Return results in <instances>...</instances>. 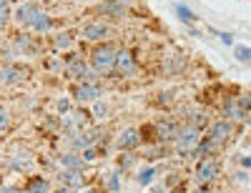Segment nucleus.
I'll list each match as a JSON object with an SVG mask.
<instances>
[{
	"mask_svg": "<svg viewBox=\"0 0 251 193\" xmlns=\"http://www.w3.org/2000/svg\"><path fill=\"white\" fill-rule=\"evenodd\" d=\"M91 63H93V68L96 71H108L113 68V63H116V50L111 46H98L91 55Z\"/></svg>",
	"mask_w": 251,
	"mask_h": 193,
	"instance_id": "nucleus-1",
	"label": "nucleus"
},
{
	"mask_svg": "<svg viewBox=\"0 0 251 193\" xmlns=\"http://www.w3.org/2000/svg\"><path fill=\"white\" fill-rule=\"evenodd\" d=\"M219 176V163L214 158H201L199 166H196V181L199 183H208V181H214Z\"/></svg>",
	"mask_w": 251,
	"mask_h": 193,
	"instance_id": "nucleus-2",
	"label": "nucleus"
},
{
	"mask_svg": "<svg viewBox=\"0 0 251 193\" xmlns=\"http://www.w3.org/2000/svg\"><path fill=\"white\" fill-rule=\"evenodd\" d=\"M66 73H68L71 78H80L83 83H93V80H96V73L88 71L86 60H80V58H73V60L68 63V66H66Z\"/></svg>",
	"mask_w": 251,
	"mask_h": 193,
	"instance_id": "nucleus-3",
	"label": "nucleus"
},
{
	"mask_svg": "<svg viewBox=\"0 0 251 193\" xmlns=\"http://www.w3.org/2000/svg\"><path fill=\"white\" fill-rule=\"evenodd\" d=\"M196 143H199V128H194V125H188L186 131H181V133L176 136V148H178V153L194 151Z\"/></svg>",
	"mask_w": 251,
	"mask_h": 193,
	"instance_id": "nucleus-4",
	"label": "nucleus"
},
{
	"mask_svg": "<svg viewBox=\"0 0 251 193\" xmlns=\"http://www.w3.org/2000/svg\"><path fill=\"white\" fill-rule=\"evenodd\" d=\"M234 136V123H228V121H219L211 125V133H208V141H214L216 145L226 143L228 138Z\"/></svg>",
	"mask_w": 251,
	"mask_h": 193,
	"instance_id": "nucleus-5",
	"label": "nucleus"
},
{
	"mask_svg": "<svg viewBox=\"0 0 251 193\" xmlns=\"http://www.w3.org/2000/svg\"><path fill=\"white\" fill-rule=\"evenodd\" d=\"M73 98L80 103H88V100H98L100 98V88L96 83H80L73 88Z\"/></svg>",
	"mask_w": 251,
	"mask_h": 193,
	"instance_id": "nucleus-6",
	"label": "nucleus"
},
{
	"mask_svg": "<svg viewBox=\"0 0 251 193\" xmlns=\"http://www.w3.org/2000/svg\"><path fill=\"white\" fill-rule=\"evenodd\" d=\"M141 145V133L138 128H126V131L118 136V148L121 151H133V148Z\"/></svg>",
	"mask_w": 251,
	"mask_h": 193,
	"instance_id": "nucleus-7",
	"label": "nucleus"
},
{
	"mask_svg": "<svg viewBox=\"0 0 251 193\" xmlns=\"http://www.w3.org/2000/svg\"><path fill=\"white\" fill-rule=\"evenodd\" d=\"M40 13H43V10H40L38 5H33V3H25V5H20L18 10H15V18L20 20V23H23V25H33L35 23V20H38V15Z\"/></svg>",
	"mask_w": 251,
	"mask_h": 193,
	"instance_id": "nucleus-8",
	"label": "nucleus"
},
{
	"mask_svg": "<svg viewBox=\"0 0 251 193\" xmlns=\"http://www.w3.org/2000/svg\"><path fill=\"white\" fill-rule=\"evenodd\" d=\"M88 113H83V111H73V113H68V118H66V131L68 133H78V131H83V128L88 125Z\"/></svg>",
	"mask_w": 251,
	"mask_h": 193,
	"instance_id": "nucleus-9",
	"label": "nucleus"
},
{
	"mask_svg": "<svg viewBox=\"0 0 251 193\" xmlns=\"http://www.w3.org/2000/svg\"><path fill=\"white\" fill-rule=\"evenodd\" d=\"M28 78V71L20 68V66H5L0 71V83H20Z\"/></svg>",
	"mask_w": 251,
	"mask_h": 193,
	"instance_id": "nucleus-10",
	"label": "nucleus"
},
{
	"mask_svg": "<svg viewBox=\"0 0 251 193\" xmlns=\"http://www.w3.org/2000/svg\"><path fill=\"white\" fill-rule=\"evenodd\" d=\"M98 138H100V131H83V133H78V138L73 141V148H83V151H86V148H93L96 143H98Z\"/></svg>",
	"mask_w": 251,
	"mask_h": 193,
	"instance_id": "nucleus-11",
	"label": "nucleus"
},
{
	"mask_svg": "<svg viewBox=\"0 0 251 193\" xmlns=\"http://www.w3.org/2000/svg\"><path fill=\"white\" fill-rule=\"evenodd\" d=\"M108 33H111V28L106 23H91V25H86V30H83L86 40H100V38H106Z\"/></svg>",
	"mask_w": 251,
	"mask_h": 193,
	"instance_id": "nucleus-12",
	"label": "nucleus"
},
{
	"mask_svg": "<svg viewBox=\"0 0 251 193\" xmlns=\"http://www.w3.org/2000/svg\"><path fill=\"white\" fill-rule=\"evenodd\" d=\"M113 68H118L121 73H133V55H131L128 50L116 53V63H113Z\"/></svg>",
	"mask_w": 251,
	"mask_h": 193,
	"instance_id": "nucleus-13",
	"label": "nucleus"
},
{
	"mask_svg": "<svg viewBox=\"0 0 251 193\" xmlns=\"http://www.w3.org/2000/svg\"><path fill=\"white\" fill-rule=\"evenodd\" d=\"M178 133H181L178 125H174V123H158V141H176Z\"/></svg>",
	"mask_w": 251,
	"mask_h": 193,
	"instance_id": "nucleus-14",
	"label": "nucleus"
},
{
	"mask_svg": "<svg viewBox=\"0 0 251 193\" xmlns=\"http://www.w3.org/2000/svg\"><path fill=\"white\" fill-rule=\"evenodd\" d=\"M60 181L66 183L68 188H75V186L83 183V176H80V170H71V168H66V170L60 173Z\"/></svg>",
	"mask_w": 251,
	"mask_h": 193,
	"instance_id": "nucleus-15",
	"label": "nucleus"
},
{
	"mask_svg": "<svg viewBox=\"0 0 251 193\" xmlns=\"http://www.w3.org/2000/svg\"><path fill=\"white\" fill-rule=\"evenodd\" d=\"M48 191H50V183L46 178H33L25 186V193H48Z\"/></svg>",
	"mask_w": 251,
	"mask_h": 193,
	"instance_id": "nucleus-16",
	"label": "nucleus"
},
{
	"mask_svg": "<svg viewBox=\"0 0 251 193\" xmlns=\"http://www.w3.org/2000/svg\"><path fill=\"white\" fill-rule=\"evenodd\" d=\"M33 30H38V33H48L50 28H53V20H50V15H46V13H40L38 15V20L30 25Z\"/></svg>",
	"mask_w": 251,
	"mask_h": 193,
	"instance_id": "nucleus-17",
	"label": "nucleus"
},
{
	"mask_svg": "<svg viewBox=\"0 0 251 193\" xmlns=\"http://www.w3.org/2000/svg\"><path fill=\"white\" fill-rule=\"evenodd\" d=\"M63 168H71V170H80L83 168V158L68 153V156H63Z\"/></svg>",
	"mask_w": 251,
	"mask_h": 193,
	"instance_id": "nucleus-18",
	"label": "nucleus"
},
{
	"mask_svg": "<svg viewBox=\"0 0 251 193\" xmlns=\"http://www.w3.org/2000/svg\"><path fill=\"white\" fill-rule=\"evenodd\" d=\"M73 46V35L71 33H60L58 38H55V48L58 50H68Z\"/></svg>",
	"mask_w": 251,
	"mask_h": 193,
	"instance_id": "nucleus-19",
	"label": "nucleus"
},
{
	"mask_svg": "<svg viewBox=\"0 0 251 193\" xmlns=\"http://www.w3.org/2000/svg\"><path fill=\"white\" fill-rule=\"evenodd\" d=\"M176 13H178V18L183 20V23H196V20H199V18H196L191 10H188L186 5H176Z\"/></svg>",
	"mask_w": 251,
	"mask_h": 193,
	"instance_id": "nucleus-20",
	"label": "nucleus"
},
{
	"mask_svg": "<svg viewBox=\"0 0 251 193\" xmlns=\"http://www.w3.org/2000/svg\"><path fill=\"white\" fill-rule=\"evenodd\" d=\"M153 176H156V168H153V166H149V168H143L141 173H138V183H141V186H146V183H151V181H153Z\"/></svg>",
	"mask_w": 251,
	"mask_h": 193,
	"instance_id": "nucleus-21",
	"label": "nucleus"
},
{
	"mask_svg": "<svg viewBox=\"0 0 251 193\" xmlns=\"http://www.w3.org/2000/svg\"><path fill=\"white\" fill-rule=\"evenodd\" d=\"M103 183H106V188H108V191H113V193H116V191L121 188V181H118V173H108L106 178H103Z\"/></svg>",
	"mask_w": 251,
	"mask_h": 193,
	"instance_id": "nucleus-22",
	"label": "nucleus"
},
{
	"mask_svg": "<svg viewBox=\"0 0 251 193\" xmlns=\"http://www.w3.org/2000/svg\"><path fill=\"white\" fill-rule=\"evenodd\" d=\"M8 18H10V5L8 0H0V25H5Z\"/></svg>",
	"mask_w": 251,
	"mask_h": 193,
	"instance_id": "nucleus-23",
	"label": "nucleus"
},
{
	"mask_svg": "<svg viewBox=\"0 0 251 193\" xmlns=\"http://www.w3.org/2000/svg\"><path fill=\"white\" fill-rule=\"evenodd\" d=\"M133 161H136V156H133L131 151H123L118 163H121V168H128V166H133Z\"/></svg>",
	"mask_w": 251,
	"mask_h": 193,
	"instance_id": "nucleus-24",
	"label": "nucleus"
},
{
	"mask_svg": "<svg viewBox=\"0 0 251 193\" xmlns=\"http://www.w3.org/2000/svg\"><path fill=\"white\" fill-rule=\"evenodd\" d=\"M236 58L239 60H251V48H246V46H236Z\"/></svg>",
	"mask_w": 251,
	"mask_h": 193,
	"instance_id": "nucleus-25",
	"label": "nucleus"
},
{
	"mask_svg": "<svg viewBox=\"0 0 251 193\" xmlns=\"http://www.w3.org/2000/svg\"><path fill=\"white\" fill-rule=\"evenodd\" d=\"M8 125H10V116H8L5 108H0V131H5Z\"/></svg>",
	"mask_w": 251,
	"mask_h": 193,
	"instance_id": "nucleus-26",
	"label": "nucleus"
},
{
	"mask_svg": "<svg viewBox=\"0 0 251 193\" xmlns=\"http://www.w3.org/2000/svg\"><path fill=\"white\" fill-rule=\"evenodd\" d=\"M106 113H108V108H106V105H103V103H96V108H93V116H96V118L100 121V118L106 116Z\"/></svg>",
	"mask_w": 251,
	"mask_h": 193,
	"instance_id": "nucleus-27",
	"label": "nucleus"
},
{
	"mask_svg": "<svg viewBox=\"0 0 251 193\" xmlns=\"http://www.w3.org/2000/svg\"><path fill=\"white\" fill-rule=\"evenodd\" d=\"M91 163V161H96V148H86V151H83V163Z\"/></svg>",
	"mask_w": 251,
	"mask_h": 193,
	"instance_id": "nucleus-28",
	"label": "nucleus"
},
{
	"mask_svg": "<svg viewBox=\"0 0 251 193\" xmlns=\"http://www.w3.org/2000/svg\"><path fill=\"white\" fill-rule=\"evenodd\" d=\"M239 108H241V111H251V96L239 98Z\"/></svg>",
	"mask_w": 251,
	"mask_h": 193,
	"instance_id": "nucleus-29",
	"label": "nucleus"
},
{
	"mask_svg": "<svg viewBox=\"0 0 251 193\" xmlns=\"http://www.w3.org/2000/svg\"><path fill=\"white\" fill-rule=\"evenodd\" d=\"M219 38H221L224 46H234V35L231 33H219Z\"/></svg>",
	"mask_w": 251,
	"mask_h": 193,
	"instance_id": "nucleus-30",
	"label": "nucleus"
},
{
	"mask_svg": "<svg viewBox=\"0 0 251 193\" xmlns=\"http://www.w3.org/2000/svg\"><path fill=\"white\" fill-rule=\"evenodd\" d=\"M80 193H100V191H96V188H83Z\"/></svg>",
	"mask_w": 251,
	"mask_h": 193,
	"instance_id": "nucleus-31",
	"label": "nucleus"
},
{
	"mask_svg": "<svg viewBox=\"0 0 251 193\" xmlns=\"http://www.w3.org/2000/svg\"><path fill=\"white\" fill-rule=\"evenodd\" d=\"M55 193H71V188H60V191H55Z\"/></svg>",
	"mask_w": 251,
	"mask_h": 193,
	"instance_id": "nucleus-32",
	"label": "nucleus"
},
{
	"mask_svg": "<svg viewBox=\"0 0 251 193\" xmlns=\"http://www.w3.org/2000/svg\"><path fill=\"white\" fill-rule=\"evenodd\" d=\"M169 193H183V191H178V188H176V191H169Z\"/></svg>",
	"mask_w": 251,
	"mask_h": 193,
	"instance_id": "nucleus-33",
	"label": "nucleus"
},
{
	"mask_svg": "<svg viewBox=\"0 0 251 193\" xmlns=\"http://www.w3.org/2000/svg\"><path fill=\"white\" fill-rule=\"evenodd\" d=\"M196 193H208V191H203V188H201V191H196Z\"/></svg>",
	"mask_w": 251,
	"mask_h": 193,
	"instance_id": "nucleus-34",
	"label": "nucleus"
}]
</instances>
